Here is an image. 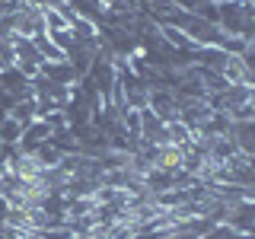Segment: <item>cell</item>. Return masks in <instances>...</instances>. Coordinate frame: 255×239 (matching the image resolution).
<instances>
[{
  "mask_svg": "<svg viewBox=\"0 0 255 239\" xmlns=\"http://www.w3.org/2000/svg\"><path fill=\"white\" fill-rule=\"evenodd\" d=\"M6 115L10 118H16V121H19L22 127H29L32 121H38V102H35V96H29V99H22V102H16V106L6 112Z\"/></svg>",
  "mask_w": 255,
  "mask_h": 239,
  "instance_id": "cell-9",
  "label": "cell"
},
{
  "mask_svg": "<svg viewBox=\"0 0 255 239\" xmlns=\"http://www.w3.org/2000/svg\"><path fill=\"white\" fill-rule=\"evenodd\" d=\"M64 3L74 10L80 19H86V22H93L96 29H102V26H109V6L102 3V0H64Z\"/></svg>",
  "mask_w": 255,
  "mask_h": 239,
  "instance_id": "cell-4",
  "label": "cell"
},
{
  "mask_svg": "<svg viewBox=\"0 0 255 239\" xmlns=\"http://www.w3.org/2000/svg\"><path fill=\"white\" fill-rule=\"evenodd\" d=\"M16 67V58H13V42H6V38H0V74L3 70Z\"/></svg>",
  "mask_w": 255,
  "mask_h": 239,
  "instance_id": "cell-15",
  "label": "cell"
},
{
  "mask_svg": "<svg viewBox=\"0 0 255 239\" xmlns=\"http://www.w3.org/2000/svg\"><path fill=\"white\" fill-rule=\"evenodd\" d=\"M83 83L90 86V90H96V96H99L102 106H106V102H112V96H115V90H118V64L99 51L96 61H93V67L86 70Z\"/></svg>",
  "mask_w": 255,
  "mask_h": 239,
  "instance_id": "cell-1",
  "label": "cell"
},
{
  "mask_svg": "<svg viewBox=\"0 0 255 239\" xmlns=\"http://www.w3.org/2000/svg\"><path fill=\"white\" fill-rule=\"evenodd\" d=\"M246 3H252V6H255V0H246Z\"/></svg>",
  "mask_w": 255,
  "mask_h": 239,
  "instance_id": "cell-17",
  "label": "cell"
},
{
  "mask_svg": "<svg viewBox=\"0 0 255 239\" xmlns=\"http://www.w3.org/2000/svg\"><path fill=\"white\" fill-rule=\"evenodd\" d=\"M32 156H35V163L42 166V169H51V166H61V159H64V150H58L51 140L42 143L38 150H32Z\"/></svg>",
  "mask_w": 255,
  "mask_h": 239,
  "instance_id": "cell-10",
  "label": "cell"
},
{
  "mask_svg": "<svg viewBox=\"0 0 255 239\" xmlns=\"http://www.w3.org/2000/svg\"><path fill=\"white\" fill-rule=\"evenodd\" d=\"M35 77H45V80H51V83H61V86H77V83H80V74L70 67L67 61H45L42 70H38Z\"/></svg>",
  "mask_w": 255,
  "mask_h": 239,
  "instance_id": "cell-7",
  "label": "cell"
},
{
  "mask_svg": "<svg viewBox=\"0 0 255 239\" xmlns=\"http://www.w3.org/2000/svg\"><path fill=\"white\" fill-rule=\"evenodd\" d=\"M54 134V124L45 121V118H38V121H32L29 127H22V137H19V150L22 153H32V150H38L42 143L51 140Z\"/></svg>",
  "mask_w": 255,
  "mask_h": 239,
  "instance_id": "cell-5",
  "label": "cell"
},
{
  "mask_svg": "<svg viewBox=\"0 0 255 239\" xmlns=\"http://www.w3.org/2000/svg\"><path fill=\"white\" fill-rule=\"evenodd\" d=\"M214 3H223V0H214Z\"/></svg>",
  "mask_w": 255,
  "mask_h": 239,
  "instance_id": "cell-18",
  "label": "cell"
},
{
  "mask_svg": "<svg viewBox=\"0 0 255 239\" xmlns=\"http://www.w3.org/2000/svg\"><path fill=\"white\" fill-rule=\"evenodd\" d=\"M223 223H230V227L239 230L243 236H249L252 227H255V201H246V198H243V201H233Z\"/></svg>",
  "mask_w": 255,
  "mask_h": 239,
  "instance_id": "cell-6",
  "label": "cell"
},
{
  "mask_svg": "<svg viewBox=\"0 0 255 239\" xmlns=\"http://www.w3.org/2000/svg\"><path fill=\"white\" fill-rule=\"evenodd\" d=\"M45 10V29L48 32H58V29H70V22H67V16H64L54 3H48V6H42Z\"/></svg>",
  "mask_w": 255,
  "mask_h": 239,
  "instance_id": "cell-11",
  "label": "cell"
},
{
  "mask_svg": "<svg viewBox=\"0 0 255 239\" xmlns=\"http://www.w3.org/2000/svg\"><path fill=\"white\" fill-rule=\"evenodd\" d=\"M32 42H35V48L42 51V58H45V61H64V51H61V48H54V45H51V38H48V32H45V35H38V38H32Z\"/></svg>",
  "mask_w": 255,
  "mask_h": 239,
  "instance_id": "cell-12",
  "label": "cell"
},
{
  "mask_svg": "<svg viewBox=\"0 0 255 239\" xmlns=\"http://www.w3.org/2000/svg\"><path fill=\"white\" fill-rule=\"evenodd\" d=\"M147 109L153 112L159 121H179V96H175L169 86H150V102Z\"/></svg>",
  "mask_w": 255,
  "mask_h": 239,
  "instance_id": "cell-2",
  "label": "cell"
},
{
  "mask_svg": "<svg viewBox=\"0 0 255 239\" xmlns=\"http://www.w3.org/2000/svg\"><path fill=\"white\" fill-rule=\"evenodd\" d=\"M230 137L236 140V150L243 156H255V118L252 121H233L230 124Z\"/></svg>",
  "mask_w": 255,
  "mask_h": 239,
  "instance_id": "cell-8",
  "label": "cell"
},
{
  "mask_svg": "<svg viewBox=\"0 0 255 239\" xmlns=\"http://www.w3.org/2000/svg\"><path fill=\"white\" fill-rule=\"evenodd\" d=\"M166 3H169V6H179V10H188V13H198L204 0H166Z\"/></svg>",
  "mask_w": 255,
  "mask_h": 239,
  "instance_id": "cell-16",
  "label": "cell"
},
{
  "mask_svg": "<svg viewBox=\"0 0 255 239\" xmlns=\"http://www.w3.org/2000/svg\"><path fill=\"white\" fill-rule=\"evenodd\" d=\"M13 58H16V70H22L29 80L42 70V64H45V58H42V51L35 48V42L32 38H16L13 42Z\"/></svg>",
  "mask_w": 255,
  "mask_h": 239,
  "instance_id": "cell-3",
  "label": "cell"
},
{
  "mask_svg": "<svg viewBox=\"0 0 255 239\" xmlns=\"http://www.w3.org/2000/svg\"><path fill=\"white\" fill-rule=\"evenodd\" d=\"M201 239H246V236L239 233V230H233L230 223H214V227L207 230Z\"/></svg>",
  "mask_w": 255,
  "mask_h": 239,
  "instance_id": "cell-13",
  "label": "cell"
},
{
  "mask_svg": "<svg viewBox=\"0 0 255 239\" xmlns=\"http://www.w3.org/2000/svg\"><path fill=\"white\" fill-rule=\"evenodd\" d=\"M48 38H51V45H54V48H61L64 54H67V48H70V45H74V32H70V29L48 32Z\"/></svg>",
  "mask_w": 255,
  "mask_h": 239,
  "instance_id": "cell-14",
  "label": "cell"
}]
</instances>
